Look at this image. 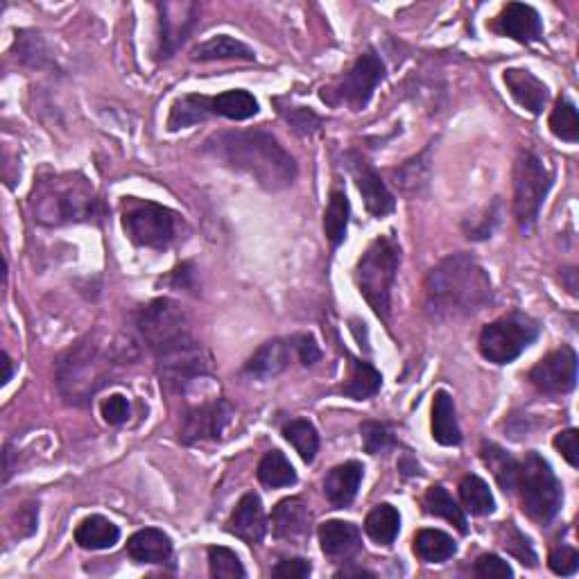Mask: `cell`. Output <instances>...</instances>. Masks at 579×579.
Here are the masks:
<instances>
[{
    "label": "cell",
    "instance_id": "1",
    "mask_svg": "<svg viewBox=\"0 0 579 579\" xmlns=\"http://www.w3.org/2000/svg\"><path fill=\"white\" fill-rule=\"evenodd\" d=\"M204 152L231 170L252 177L265 190H283L297 179V163L290 152L265 132V129H243V132H220L204 143Z\"/></svg>",
    "mask_w": 579,
    "mask_h": 579
},
{
    "label": "cell",
    "instance_id": "2",
    "mask_svg": "<svg viewBox=\"0 0 579 579\" xmlns=\"http://www.w3.org/2000/svg\"><path fill=\"white\" fill-rule=\"evenodd\" d=\"M138 358L136 344L125 337L89 333L57 360V390L68 403H86L111 383V371Z\"/></svg>",
    "mask_w": 579,
    "mask_h": 579
},
{
    "label": "cell",
    "instance_id": "3",
    "mask_svg": "<svg viewBox=\"0 0 579 579\" xmlns=\"http://www.w3.org/2000/svg\"><path fill=\"white\" fill-rule=\"evenodd\" d=\"M426 308L437 322L478 315L494 299L489 274L471 254H451L426 279Z\"/></svg>",
    "mask_w": 579,
    "mask_h": 579
},
{
    "label": "cell",
    "instance_id": "4",
    "mask_svg": "<svg viewBox=\"0 0 579 579\" xmlns=\"http://www.w3.org/2000/svg\"><path fill=\"white\" fill-rule=\"evenodd\" d=\"M30 209L39 224L64 227L98 218L100 200L82 175H53L34 184Z\"/></svg>",
    "mask_w": 579,
    "mask_h": 579
},
{
    "label": "cell",
    "instance_id": "5",
    "mask_svg": "<svg viewBox=\"0 0 579 579\" xmlns=\"http://www.w3.org/2000/svg\"><path fill=\"white\" fill-rule=\"evenodd\" d=\"M401 263V249L390 236H380L367 247V252L356 265V285L360 295L365 297L371 310L390 322L392 308V288Z\"/></svg>",
    "mask_w": 579,
    "mask_h": 579
},
{
    "label": "cell",
    "instance_id": "6",
    "mask_svg": "<svg viewBox=\"0 0 579 579\" xmlns=\"http://www.w3.org/2000/svg\"><path fill=\"white\" fill-rule=\"evenodd\" d=\"M516 491L521 494L523 512L539 525H548L564 503V489L550 462L534 451L521 462Z\"/></svg>",
    "mask_w": 579,
    "mask_h": 579
},
{
    "label": "cell",
    "instance_id": "7",
    "mask_svg": "<svg viewBox=\"0 0 579 579\" xmlns=\"http://www.w3.org/2000/svg\"><path fill=\"white\" fill-rule=\"evenodd\" d=\"M138 331L154 356L161 358L184 344L193 342L188 331V317L177 301L154 299L138 313Z\"/></svg>",
    "mask_w": 579,
    "mask_h": 579
},
{
    "label": "cell",
    "instance_id": "8",
    "mask_svg": "<svg viewBox=\"0 0 579 579\" xmlns=\"http://www.w3.org/2000/svg\"><path fill=\"white\" fill-rule=\"evenodd\" d=\"M552 188V172L534 152H521L514 163V215L521 231H532Z\"/></svg>",
    "mask_w": 579,
    "mask_h": 579
},
{
    "label": "cell",
    "instance_id": "9",
    "mask_svg": "<svg viewBox=\"0 0 579 579\" xmlns=\"http://www.w3.org/2000/svg\"><path fill=\"white\" fill-rule=\"evenodd\" d=\"M539 324L525 313H509L496 322L487 324L480 333V353L482 358L494 365H509L521 353L537 342Z\"/></svg>",
    "mask_w": 579,
    "mask_h": 579
},
{
    "label": "cell",
    "instance_id": "10",
    "mask_svg": "<svg viewBox=\"0 0 579 579\" xmlns=\"http://www.w3.org/2000/svg\"><path fill=\"white\" fill-rule=\"evenodd\" d=\"M123 229L127 238L138 247L168 249L175 240L177 220L166 206L138 197H125L123 202Z\"/></svg>",
    "mask_w": 579,
    "mask_h": 579
},
{
    "label": "cell",
    "instance_id": "11",
    "mask_svg": "<svg viewBox=\"0 0 579 579\" xmlns=\"http://www.w3.org/2000/svg\"><path fill=\"white\" fill-rule=\"evenodd\" d=\"M385 80V64L374 50L360 55L351 71L333 89H322V100L328 105H349L351 109H365L376 86Z\"/></svg>",
    "mask_w": 579,
    "mask_h": 579
},
{
    "label": "cell",
    "instance_id": "12",
    "mask_svg": "<svg viewBox=\"0 0 579 579\" xmlns=\"http://www.w3.org/2000/svg\"><path fill=\"white\" fill-rule=\"evenodd\" d=\"M159 10V59H172L179 48L190 39L195 32L197 21H200V3L193 0H166L157 5Z\"/></svg>",
    "mask_w": 579,
    "mask_h": 579
},
{
    "label": "cell",
    "instance_id": "13",
    "mask_svg": "<svg viewBox=\"0 0 579 579\" xmlns=\"http://www.w3.org/2000/svg\"><path fill=\"white\" fill-rule=\"evenodd\" d=\"M159 371H161V383H166L172 390H184L188 383H193L195 378L206 376L211 371V358L206 353L200 342H188L184 347L166 353V356L157 358Z\"/></svg>",
    "mask_w": 579,
    "mask_h": 579
},
{
    "label": "cell",
    "instance_id": "14",
    "mask_svg": "<svg viewBox=\"0 0 579 579\" xmlns=\"http://www.w3.org/2000/svg\"><path fill=\"white\" fill-rule=\"evenodd\" d=\"M231 417H233L231 405L222 399L197 405V408H190L184 414L179 439L184 444L213 442V439L222 437V432L229 426Z\"/></svg>",
    "mask_w": 579,
    "mask_h": 579
},
{
    "label": "cell",
    "instance_id": "15",
    "mask_svg": "<svg viewBox=\"0 0 579 579\" xmlns=\"http://www.w3.org/2000/svg\"><path fill=\"white\" fill-rule=\"evenodd\" d=\"M532 385L543 394H566L577 385V353L570 347L552 351L532 367Z\"/></svg>",
    "mask_w": 579,
    "mask_h": 579
},
{
    "label": "cell",
    "instance_id": "16",
    "mask_svg": "<svg viewBox=\"0 0 579 579\" xmlns=\"http://www.w3.org/2000/svg\"><path fill=\"white\" fill-rule=\"evenodd\" d=\"M347 168L351 170L356 186L360 190L362 200H365V209L374 215V218H385L390 215L396 206L394 195L385 181L380 179L378 172L369 166V163L360 157V154H349Z\"/></svg>",
    "mask_w": 579,
    "mask_h": 579
},
{
    "label": "cell",
    "instance_id": "17",
    "mask_svg": "<svg viewBox=\"0 0 579 579\" xmlns=\"http://www.w3.org/2000/svg\"><path fill=\"white\" fill-rule=\"evenodd\" d=\"M496 30L518 43H534L543 37V21L532 5L509 3L498 14Z\"/></svg>",
    "mask_w": 579,
    "mask_h": 579
},
{
    "label": "cell",
    "instance_id": "18",
    "mask_svg": "<svg viewBox=\"0 0 579 579\" xmlns=\"http://www.w3.org/2000/svg\"><path fill=\"white\" fill-rule=\"evenodd\" d=\"M229 532L236 534L238 539H243L249 546H256L261 543L267 534V518L265 509L258 494H245L240 498V503L236 505L229 521Z\"/></svg>",
    "mask_w": 579,
    "mask_h": 579
},
{
    "label": "cell",
    "instance_id": "19",
    "mask_svg": "<svg viewBox=\"0 0 579 579\" xmlns=\"http://www.w3.org/2000/svg\"><path fill=\"white\" fill-rule=\"evenodd\" d=\"M503 80L518 105H521L525 111H530V114L534 116L541 114L543 107H546L550 93H548V86L543 84L537 75H534L532 71H527V68H507Z\"/></svg>",
    "mask_w": 579,
    "mask_h": 579
},
{
    "label": "cell",
    "instance_id": "20",
    "mask_svg": "<svg viewBox=\"0 0 579 579\" xmlns=\"http://www.w3.org/2000/svg\"><path fill=\"white\" fill-rule=\"evenodd\" d=\"M362 475H365V466L360 462H344L328 471L324 480V494L328 503L337 509L349 507L358 496Z\"/></svg>",
    "mask_w": 579,
    "mask_h": 579
},
{
    "label": "cell",
    "instance_id": "21",
    "mask_svg": "<svg viewBox=\"0 0 579 579\" xmlns=\"http://www.w3.org/2000/svg\"><path fill=\"white\" fill-rule=\"evenodd\" d=\"M319 543L322 552L331 559H351L362 548L358 525L349 521H326L319 525Z\"/></svg>",
    "mask_w": 579,
    "mask_h": 579
},
{
    "label": "cell",
    "instance_id": "22",
    "mask_svg": "<svg viewBox=\"0 0 579 579\" xmlns=\"http://www.w3.org/2000/svg\"><path fill=\"white\" fill-rule=\"evenodd\" d=\"M272 530L276 539L295 541L310 530V509L301 498H283L272 512Z\"/></svg>",
    "mask_w": 579,
    "mask_h": 579
},
{
    "label": "cell",
    "instance_id": "23",
    "mask_svg": "<svg viewBox=\"0 0 579 579\" xmlns=\"http://www.w3.org/2000/svg\"><path fill=\"white\" fill-rule=\"evenodd\" d=\"M127 555L136 564H168L172 557V541L163 530L145 527L129 537Z\"/></svg>",
    "mask_w": 579,
    "mask_h": 579
},
{
    "label": "cell",
    "instance_id": "24",
    "mask_svg": "<svg viewBox=\"0 0 579 579\" xmlns=\"http://www.w3.org/2000/svg\"><path fill=\"white\" fill-rule=\"evenodd\" d=\"M292 342L288 340H270L265 342L261 349H258L249 362L245 365V371L249 376H254L258 380H267L283 374L285 369L290 367L292 358Z\"/></svg>",
    "mask_w": 579,
    "mask_h": 579
},
{
    "label": "cell",
    "instance_id": "25",
    "mask_svg": "<svg viewBox=\"0 0 579 579\" xmlns=\"http://www.w3.org/2000/svg\"><path fill=\"white\" fill-rule=\"evenodd\" d=\"M432 439L442 446L462 444V430L457 423L453 396L446 390L435 392V399H432Z\"/></svg>",
    "mask_w": 579,
    "mask_h": 579
},
{
    "label": "cell",
    "instance_id": "26",
    "mask_svg": "<svg viewBox=\"0 0 579 579\" xmlns=\"http://www.w3.org/2000/svg\"><path fill=\"white\" fill-rule=\"evenodd\" d=\"M193 62H224V59H243V62H254L256 55L247 43L229 37V34H218L209 41L200 43L190 53Z\"/></svg>",
    "mask_w": 579,
    "mask_h": 579
},
{
    "label": "cell",
    "instance_id": "27",
    "mask_svg": "<svg viewBox=\"0 0 579 579\" xmlns=\"http://www.w3.org/2000/svg\"><path fill=\"white\" fill-rule=\"evenodd\" d=\"M75 541L80 543L84 550H109L120 541V530L116 523H111L105 516H86L84 521L77 525Z\"/></svg>",
    "mask_w": 579,
    "mask_h": 579
},
{
    "label": "cell",
    "instance_id": "28",
    "mask_svg": "<svg viewBox=\"0 0 579 579\" xmlns=\"http://www.w3.org/2000/svg\"><path fill=\"white\" fill-rule=\"evenodd\" d=\"M480 455H482V462H485L489 466V471L494 473L500 489H503L505 494H514L516 482H518V471H521V462L494 442H482Z\"/></svg>",
    "mask_w": 579,
    "mask_h": 579
},
{
    "label": "cell",
    "instance_id": "29",
    "mask_svg": "<svg viewBox=\"0 0 579 579\" xmlns=\"http://www.w3.org/2000/svg\"><path fill=\"white\" fill-rule=\"evenodd\" d=\"M211 116V98H206V95H184V98H179L170 109L168 129L170 132H179V129L204 123V120H209Z\"/></svg>",
    "mask_w": 579,
    "mask_h": 579
},
{
    "label": "cell",
    "instance_id": "30",
    "mask_svg": "<svg viewBox=\"0 0 579 579\" xmlns=\"http://www.w3.org/2000/svg\"><path fill=\"white\" fill-rule=\"evenodd\" d=\"M365 532L378 546H392L401 532V514L392 505H376L365 518Z\"/></svg>",
    "mask_w": 579,
    "mask_h": 579
},
{
    "label": "cell",
    "instance_id": "31",
    "mask_svg": "<svg viewBox=\"0 0 579 579\" xmlns=\"http://www.w3.org/2000/svg\"><path fill=\"white\" fill-rule=\"evenodd\" d=\"M380 385H383V376H380V371L374 365H369L365 360L351 358L349 383L342 387L344 396H349L353 401H367L378 394Z\"/></svg>",
    "mask_w": 579,
    "mask_h": 579
},
{
    "label": "cell",
    "instance_id": "32",
    "mask_svg": "<svg viewBox=\"0 0 579 579\" xmlns=\"http://www.w3.org/2000/svg\"><path fill=\"white\" fill-rule=\"evenodd\" d=\"M414 555L428 564H442L455 557L457 543L442 530H421L414 537Z\"/></svg>",
    "mask_w": 579,
    "mask_h": 579
},
{
    "label": "cell",
    "instance_id": "33",
    "mask_svg": "<svg viewBox=\"0 0 579 579\" xmlns=\"http://www.w3.org/2000/svg\"><path fill=\"white\" fill-rule=\"evenodd\" d=\"M213 116L229 120H249L258 114V100L249 91L231 89L211 98Z\"/></svg>",
    "mask_w": 579,
    "mask_h": 579
},
{
    "label": "cell",
    "instance_id": "34",
    "mask_svg": "<svg viewBox=\"0 0 579 579\" xmlns=\"http://www.w3.org/2000/svg\"><path fill=\"white\" fill-rule=\"evenodd\" d=\"M460 500L464 505L462 509L473 516H489L496 512L494 494L480 475H464L460 482Z\"/></svg>",
    "mask_w": 579,
    "mask_h": 579
},
{
    "label": "cell",
    "instance_id": "35",
    "mask_svg": "<svg viewBox=\"0 0 579 579\" xmlns=\"http://www.w3.org/2000/svg\"><path fill=\"white\" fill-rule=\"evenodd\" d=\"M349 215H351V204L349 197L342 193V190H333L331 200L324 211V233L328 238V243L333 247H340L347 238L349 229Z\"/></svg>",
    "mask_w": 579,
    "mask_h": 579
},
{
    "label": "cell",
    "instance_id": "36",
    "mask_svg": "<svg viewBox=\"0 0 579 579\" xmlns=\"http://www.w3.org/2000/svg\"><path fill=\"white\" fill-rule=\"evenodd\" d=\"M258 480H261L265 487L272 489L292 487L297 482V471L295 466L290 464L288 457L274 448V451H267L261 464H258Z\"/></svg>",
    "mask_w": 579,
    "mask_h": 579
},
{
    "label": "cell",
    "instance_id": "37",
    "mask_svg": "<svg viewBox=\"0 0 579 579\" xmlns=\"http://www.w3.org/2000/svg\"><path fill=\"white\" fill-rule=\"evenodd\" d=\"M423 503H426L428 514L439 516V518H444V521L453 523L457 527V532H462V534L469 532V523H466L464 509L455 503V498L448 494L442 485L430 487L426 491V498H423Z\"/></svg>",
    "mask_w": 579,
    "mask_h": 579
},
{
    "label": "cell",
    "instance_id": "38",
    "mask_svg": "<svg viewBox=\"0 0 579 579\" xmlns=\"http://www.w3.org/2000/svg\"><path fill=\"white\" fill-rule=\"evenodd\" d=\"M283 437L295 446L301 460L306 464H313L319 451V435L315 426L306 419H292L283 426Z\"/></svg>",
    "mask_w": 579,
    "mask_h": 579
},
{
    "label": "cell",
    "instance_id": "39",
    "mask_svg": "<svg viewBox=\"0 0 579 579\" xmlns=\"http://www.w3.org/2000/svg\"><path fill=\"white\" fill-rule=\"evenodd\" d=\"M550 132L566 143L579 141V116L577 107L568 98H559L550 114Z\"/></svg>",
    "mask_w": 579,
    "mask_h": 579
},
{
    "label": "cell",
    "instance_id": "40",
    "mask_svg": "<svg viewBox=\"0 0 579 579\" xmlns=\"http://www.w3.org/2000/svg\"><path fill=\"white\" fill-rule=\"evenodd\" d=\"M500 546H503L509 555L521 561L523 566L530 568L537 566V552H534L530 539H527L514 523L503 525V530H500Z\"/></svg>",
    "mask_w": 579,
    "mask_h": 579
},
{
    "label": "cell",
    "instance_id": "41",
    "mask_svg": "<svg viewBox=\"0 0 579 579\" xmlns=\"http://www.w3.org/2000/svg\"><path fill=\"white\" fill-rule=\"evenodd\" d=\"M360 437H362V446H365V451L369 455H385V453H390L392 448H396L394 432L390 430L387 423L365 421L360 426Z\"/></svg>",
    "mask_w": 579,
    "mask_h": 579
},
{
    "label": "cell",
    "instance_id": "42",
    "mask_svg": "<svg viewBox=\"0 0 579 579\" xmlns=\"http://www.w3.org/2000/svg\"><path fill=\"white\" fill-rule=\"evenodd\" d=\"M209 568H211V577L215 579H233V577L247 575L243 561L238 559L236 552L229 548H222V546L209 548Z\"/></svg>",
    "mask_w": 579,
    "mask_h": 579
},
{
    "label": "cell",
    "instance_id": "43",
    "mask_svg": "<svg viewBox=\"0 0 579 579\" xmlns=\"http://www.w3.org/2000/svg\"><path fill=\"white\" fill-rule=\"evenodd\" d=\"M428 157V150L419 154L417 159H412L405 163L401 170H396V184H399L408 195H417L421 186L428 184V163H423V159Z\"/></svg>",
    "mask_w": 579,
    "mask_h": 579
},
{
    "label": "cell",
    "instance_id": "44",
    "mask_svg": "<svg viewBox=\"0 0 579 579\" xmlns=\"http://www.w3.org/2000/svg\"><path fill=\"white\" fill-rule=\"evenodd\" d=\"M19 59L23 64H30V66H46L48 62V55H46V48H43V41L39 39V34L34 32H21L19 34Z\"/></svg>",
    "mask_w": 579,
    "mask_h": 579
},
{
    "label": "cell",
    "instance_id": "45",
    "mask_svg": "<svg viewBox=\"0 0 579 579\" xmlns=\"http://www.w3.org/2000/svg\"><path fill=\"white\" fill-rule=\"evenodd\" d=\"M283 118L288 120L290 127L295 129L301 136L315 134L319 127H322V118H319L315 111H310L306 107H292V109H281Z\"/></svg>",
    "mask_w": 579,
    "mask_h": 579
},
{
    "label": "cell",
    "instance_id": "46",
    "mask_svg": "<svg viewBox=\"0 0 579 579\" xmlns=\"http://www.w3.org/2000/svg\"><path fill=\"white\" fill-rule=\"evenodd\" d=\"M548 564L555 575L570 577V575H575L579 568V552L570 546H559L550 552Z\"/></svg>",
    "mask_w": 579,
    "mask_h": 579
},
{
    "label": "cell",
    "instance_id": "47",
    "mask_svg": "<svg viewBox=\"0 0 579 579\" xmlns=\"http://www.w3.org/2000/svg\"><path fill=\"white\" fill-rule=\"evenodd\" d=\"M100 412L102 419H105L109 426H120V423H125L129 419V414H132V405H129L127 396L111 394L109 399L102 401Z\"/></svg>",
    "mask_w": 579,
    "mask_h": 579
},
{
    "label": "cell",
    "instance_id": "48",
    "mask_svg": "<svg viewBox=\"0 0 579 579\" xmlns=\"http://www.w3.org/2000/svg\"><path fill=\"white\" fill-rule=\"evenodd\" d=\"M473 573L478 577H514L512 566L507 561L500 559L498 555H482L478 561L473 564Z\"/></svg>",
    "mask_w": 579,
    "mask_h": 579
},
{
    "label": "cell",
    "instance_id": "49",
    "mask_svg": "<svg viewBox=\"0 0 579 579\" xmlns=\"http://www.w3.org/2000/svg\"><path fill=\"white\" fill-rule=\"evenodd\" d=\"M555 448L564 455V460L577 469L579 466V432L575 428H568L564 432H559L555 437Z\"/></svg>",
    "mask_w": 579,
    "mask_h": 579
},
{
    "label": "cell",
    "instance_id": "50",
    "mask_svg": "<svg viewBox=\"0 0 579 579\" xmlns=\"http://www.w3.org/2000/svg\"><path fill=\"white\" fill-rule=\"evenodd\" d=\"M310 573H313V566L308 564L306 559H283L279 561V564L274 566L272 570V575L274 577H279V579H304L308 577Z\"/></svg>",
    "mask_w": 579,
    "mask_h": 579
},
{
    "label": "cell",
    "instance_id": "51",
    "mask_svg": "<svg viewBox=\"0 0 579 579\" xmlns=\"http://www.w3.org/2000/svg\"><path fill=\"white\" fill-rule=\"evenodd\" d=\"M292 347H295L299 360L304 362L306 367H313L315 362H319V358H322V351H319L313 335L295 337V340H292Z\"/></svg>",
    "mask_w": 579,
    "mask_h": 579
},
{
    "label": "cell",
    "instance_id": "52",
    "mask_svg": "<svg viewBox=\"0 0 579 579\" xmlns=\"http://www.w3.org/2000/svg\"><path fill=\"white\" fill-rule=\"evenodd\" d=\"M188 270H190V265H184V276H181L179 267H177L175 272H172V274H175V281H172V283H175V288H193V281H190V279H193V272H188Z\"/></svg>",
    "mask_w": 579,
    "mask_h": 579
},
{
    "label": "cell",
    "instance_id": "53",
    "mask_svg": "<svg viewBox=\"0 0 579 579\" xmlns=\"http://www.w3.org/2000/svg\"><path fill=\"white\" fill-rule=\"evenodd\" d=\"M335 577H344V579H349V577H369V579H374L376 575L369 573V570H365V568H342V570H337Z\"/></svg>",
    "mask_w": 579,
    "mask_h": 579
},
{
    "label": "cell",
    "instance_id": "54",
    "mask_svg": "<svg viewBox=\"0 0 579 579\" xmlns=\"http://www.w3.org/2000/svg\"><path fill=\"white\" fill-rule=\"evenodd\" d=\"M3 367H5V374H3V385H7L12 380V374H14V362L12 358L7 356V353H3Z\"/></svg>",
    "mask_w": 579,
    "mask_h": 579
}]
</instances>
